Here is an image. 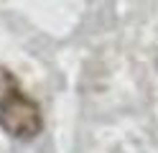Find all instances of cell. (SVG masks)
Wrapping results in <instances>:
<instances>
[{
  "label": "cell",
  "instance_id": "obj_1",
  "mask_svg": "<svg viewBox=\"0 0 158 153\" xmlns=\"http://www.w3.org/2000/svg\"><path fill=\"white\" fill-rule=\"evenodd\" d=\"M0 128H3L10 138L31 140L44 128L41 107L36 105V100L23 95V89L18 87L10 95H5L0 100Z\"/></svg>",
  "mask_w": 158,
  "mask_h": 153
},
{
  "label": "cell",
  "instance_id": "obj_2",
  "mask_svg": "<svg viewBox=\"0 0 158 153\" xmlns=\"http://www.w3.org/2000/svg\"><path fill=\"white\" fill-rule=\"evenodd\" d=\"M13 89H18V79L13 77V71H10V69L0 66V100H3L5 95H10Z\"/></svg>",
  "mask_w": 158,
  "mask_h": 153
}]
</instances>
